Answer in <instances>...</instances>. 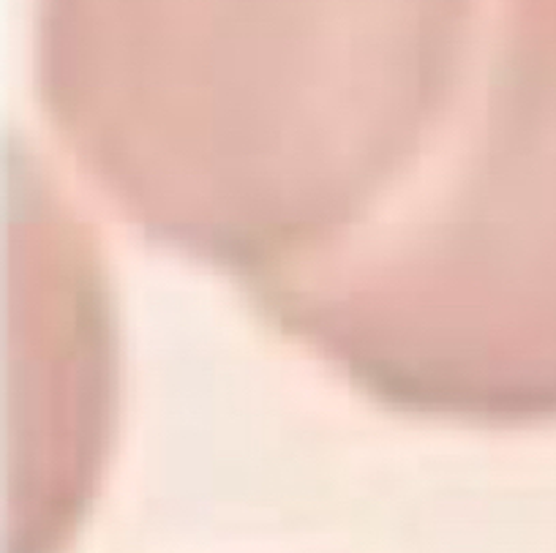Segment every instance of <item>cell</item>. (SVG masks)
<instances>
[{"mask_svg":"<svg viewBox=\"0 0 556 553\" xmlns=\"http://www.w3.org/2000/svg\"><path fill=\"white\" fill-rule=\"evenodd\" d=\"M480 0H41L58 144L126 224L251 294L355 238L456 112Z\"/></svg>","mask_w":556,"mask_h":553,"instance_id":"1","label":"cell"}]
</instances>
